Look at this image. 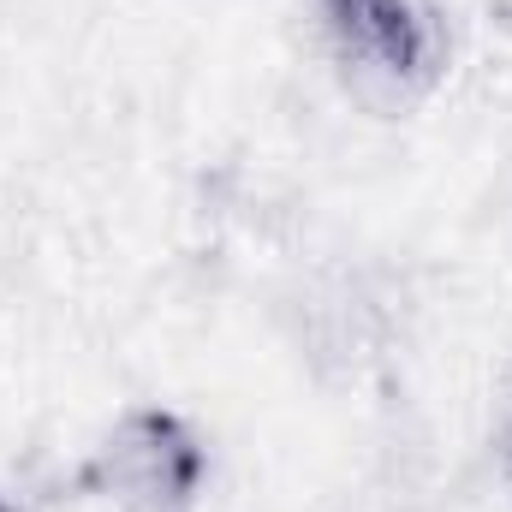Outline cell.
<instances>
[{
	"instance_id": "6da1fadb",
	"label": "cell",
	"mask_w": 512,
	"mask_h": 512,
	"mask_svg": "<svg viewBox=\"0 0 512 512\" xmlns=\"http://www.w3.org/2000/svg\"><path fill=\"white\" fill-rule=\"evenodd\" d=\"M322 42L340 84L376 108L405 114L447 78V18L435 0H316Z\"/></svg>"
},
{
	"instance_id": "7a4b0ae2",
	"label": "cell",
	"mask_w": 512,
	"mask_h": 512,
	"mask_svg": "<svg viewBox=\"0 0 512 512\" xmlns=\"http://www.w3.org/2000/svg\"><path fill=\"white\" fill-rule=\"evenodd\" d=\"M203 483L209 447L167 405H131L84 459V489L114 512H197Z\"/></svg>"
},
{
	"instance_id": "3957f363",
	"label": "cell",
	"mask_w": 512,
	"mask_h": 512,
	"mask_svg": "<svg viewBox=\"0 0 512 512\" xmlns=\"http://www.w3.org/2000/svg\"><path fill=\"white\" fill-rule=\"evenodd\" d=\"M495 459H501V477H507V489H512V393H507V405H501V423H495Z\"/></svg>"
},
{
	"instance_id": "277c9868",
	"label": "cell",
	"mask_w": 512,
	"mask_h": 512,
	"mask_svg": "<svg viewBox=\"0 0 512 512\" xmlns=\"http://www.w3.org/2000/svg\"><path fill=\"white\" fill-rule=\"evenodd\" d=\"M0 512H12V501H6V495H0Z\"/></svg>"
}]
</instances>
